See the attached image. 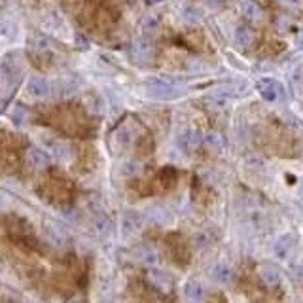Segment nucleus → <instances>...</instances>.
<instances>
[{
    "instance_id": "1",
    "label": "nucleus",
    "mask_w": 303,
    "mask_h": 303,
    "mask_svg": "<svg viewBox=\"0 0 303 303\" xmlns=\"http://www.w3.org/2000/svg\"><path fill=\"white\" fill-rule=\"evenodd\" d=\"M144 91L148 97L157 99V101H172L178 99L180 95H184V86H180L172 80L165 78H150L144 82Z\"/></svg>"
},
{
    "instance_id": "2",
    "label": "nucleus",
    "mask_w": 303,
    "mask_h": 303,
    "mask_svg": "<svg viewBox=\"0 0 303 303\" xmlns=\"http://www.w3.org/2000/svg\"><path fill=\"white\" fill-rule=\"evenodd\" d=\"M256 89H258V93L262 95V99L267 102L280 101L282 95H284V87L280 86V82H277V80H273V78L258 80Z\"/></svg>"
},
{
    "instance_id": "3",
    "label": "nucleus",
    "mask_w": 303,
    "mask_h": 303,
    "mask_svg": "<svg viewBox=\"0 0 303 303\" xmlns=\"http://www.w3.org/2000/svg\"><path fill=\"white\" fill-rule=\"evenodd\" d=\"M295 247H297V237L294 233H284L277 239L275 247H273V252H275V256L279 258V260L284 262V260L292 258Z\"/></svg>"
},
{
    "instance_id": "4",
    "label": "nucleus",
    "mask_w": 303,
    "mask_h": 303,
    "mask_svg": "<svg viewBox=\"0 0 303 303\" xmlns=\"http://www.w3.org/2000/svg\"><path fill=\"white\" fill-rule=\"evenodd\" d=\"M144 224V218L140 212L137 210H125L124 214H122V237H131L139 231L140 227Z\"/></svg>"
},
{
    "instance_id": "5",
    "label": "nucleus",
    "mask_w": 303,
    "mask_h": 303,
    "mask_svg": "<svg viewBox=\"0 0 303 303\" xmlns=\"http://www.w3.org/2000/svg\"><path fill=\"white\" fill-rule=\"evenodd\" d=\"M12 55H6L2 59V84L4 87H10L17 84V80L21 76V67H19V61H12Z\"/></svg>"
},
{
    "instance_id": "6",
    "label": "nucleus",
    "mask_w": 303,
    "mask_h": 303,
    "mask_svg": "<svg viewBox=\"0 0 303 303\" xmlns=\"http://www.w3.org/2000/svg\"><path fill=\"white\" fill-rule=\"evenodd\" d=\"M131 57L135 63L146 65L154 57V47H152V44L146 38H137L131 44Z\"/></svg>"
},
{
    "instance_id": "7",
    "label": "nucleus",
    "mask_w": 303,
    "mask_h": 303,
    "mask_svg": "<svg viewBox=\"0 0 303 303\" xmlns=\"http://www.w3.org/2000/svg\"><path fill=\"white\" fill-rule=\"evenodd\" d=\"M258 277L267 288H277L282 282V273L277 265L273 264H262L258 265Z\"/></svg>"
},
{
    "instance_id": "8",
    "label": "nucleus",
    "mask_w": 303,
    "mask_h": 303,
    "mask_svg": "<svg viewBox=\"0 0 303 303\" xmlns=\"http://www.w3.org/2000/svg\"><path fill=\"white\" fill-rule=\"evenodd\" d=\"M148 280L152 282V286L156 288L157 292H161V294H171L172 290H174V280L169 273H163L159 271V269H152V271L148 273Z\"/></svg>"
},
{
    "instance_id": "9",
    "label": "nucleus",
    "mask_w": 303,
    "mask_h": 303,
    "mask_svg": "<svg viewBox=\"0 0 303 303\" xmlns=\"http://www.w3.org/2000/svg\"><path fill=\"white\" fill-rule=\"evenodd\" d=\"M169 243H171L169 250H171V256L174 258V262L180 265H186L190 262V249L186 247L184 239L180 235H171Z\"/></svg>"
},
{
    "instance_id": "10",
    "label": "nucleus",
    "mask_w": 303,
    "mask_h": 303,
    "mask_svg": "<svg viewBox=\"0 0 303 303\" xmlns=\"http://www.w3.org/2000/svg\"><path fill=\"white\" fill-rule=\"evenodd\" d=\"M27 93L32 99H44L51 95V84L44 78H31L27 82Z\"/></svg>"
},
{
    "instance_id": "11",
    "label": "nucleus",
    "mask_w": 303,
    "mask_h": 303,
    "mask_svg": "<svg viewBox=\"0 0 303 303\" xmlns=\"http://www.w3.org/2000/svg\"><path fill=\"white\" fill-rule=\"evenodd\" d=\"M91 227H93V231L97 237H101V239H108L110 233H112V220L108 218V214H104V212H97L91 220Z\"/></svg>"
},
{
    "instance_id": "12",
    "label": "nucleus",
    "mask_w": 303,
    "mask_h": 303,
    "mask_svg": "<svg viewBox=\"0 0 303 303\" xmlns=\"http://www.w3.org/2000/svg\"><path fill=\"white\" fill-rule=\"evenodd\" d=\"M51 154H47L46 150H40V148H31L29 154H27V161L32 169H47L51 165Z\"/></svg>"
},
{
    "instance_id": "13",
    "label": "nucleus",
    "mask_w": 303,
    "mask_h": 303,
    "mask_svg": "<svg viewBox=\"0 0 303 303\" xmlns=\"http://www.w3.org/2000/svg\"><path fill=\"white\" fill-rule=\"evenodd\" d=\"M44 229H46V237L49 239L51 245H55V247H65L67 245V233L63 231L61 225L47 220V222H44Z\"/></svg>"
},
{
    "instance_id": "14",
    "label": "nucleus",
    "mask_w": 303,
    "mask_h": 303,
    "mask_svg": "<svg viewBox=\"0 0 303 303\" xmlns=\"http://www.w3.org/2000/svg\"><path fill=\"white\" fill-rule=\"evenodd\" d=\"M133 144V133L129 127H125V125H122L119 129H116V133L112 135V146H114V150L116 152H124V150H127V148Z\"/></svg>"
},
{
    "instance_id": "15",
    "label": "nucleus",
    "mask_w": 303,
    "mask_h": 303,
    "mask_svg": "<svg viewBox=\"0 0 303 303\" xmlns=\"http://www.w3.org/2000/svg\"><path fill=\"white\" fill-rule=\"evenodd\" d=\"M184 295L190 303H203L207 292H205V286L199 280H188L186 286H184Z\"/></svg>"
},
{
    "instance_id": "16",
    "label": "nucleus",
    "mask_w": 303,
    "mask_h": 303,
    "mask_svg": "<svg viewBox=\"0 0 303 303\" xmlns=\"http://www.w3.org/2000/svg\"><path fill=\"white\" fill-rule=\"evenodd\" d=\"M47 150H49V154L51 156H55L57 159H63V161H69L70 157H72V150H70V146L65 142V140H53L49 139L46 142Z\"/></svg>"
},
{
    "instance_id": "17",
    "label": "nucleus",
    "mask_w": 303,
    "mask_h": 303,
    "mask_svg": "<svg viewBox=\"0 0 303 303\" xmlns=\"http://www.w3.org/2000/svg\"><path fill=\"white\" fill-rule=\"evenodd\" d=\"M241 14L247 21H250V23H258V21H262V16H264L262 8L258 6L254 0H243L241 2Z\"/></svg>"
},
{
    "instance_id": "18",
    "label": "nucleus",
    "mask_w": 303,
    "mask_h": 303,
    "mask_svg": "<svg viewBox=\"0 0 303 303\" xmlns=\"http://www.w3.org/2000/svg\"><path fill=\"white\" fill-rule=\"evenodd\" d=\"M201 140H203V137L197 131H186L184 135H182V137H180L178 144H180V148H182L184 152L192 154V152H195V150L199 148Z\"/></svg>"
},
{
    "instance_id": "19",
    "label": "nucleus",
    "mask_w": 303,
    "mask_h": 303,
    "mask_svg": "<svg viewBox=\"0 0 303 303\" xmlns=\"http://www.w3.org/2000/svg\"><path fill=\"white\" fill-rule=\"evenodd\" d=\"M212 279L218 284H229L231 279H233V271H231V267L225 264V262H218L212 267Z\"/></svg>"
},
{
    "instance_id": "20",
    "label": "nucleus",
    "mask_w": 303,
    "mask_h": 303,
    "mask_svg": "<svg viewBox=\"0 0 303 303\" xmlns=\"http://www.w3.org/2000/svg\"><path fill=\"white\" fill-rule=\"evenodd\" d=\"M254 40H256V36H254V32L250 31L249 27H239V29L235 31V44L241 47V49L252 47Z\"/></svg>"
},
{
    "instance_id": "21",
    "label": "nucleus",
    "mask_w": 303,
    "mask_h": 303,
    "mask_svg": "<svg viewBox=\"0 0 303 303\" xmlns=\"http://www.w3.org/2000/svg\"><path fill=\"white\" fill-rule=\"evenodd\" d=\"M139 258H140V262L146 265H157L159 260H161V258H159V252H157L154 247H140Z\"/></svg>"
},
{
    "instance_id": "22",
    "label": "nucleus",
    "mask_w": 303,
    "mask_h": 303,
    "mask_svg": "<svg viewBox=\"0 0 303 303\" xmlns=\"http://www.w3.org/2000/svg\"><path fill=\"white\" fill-rule=\"evenodd\" d=\"M140 31L144 32L146 36L156 34V32L159 31V19H157L156 16H146L140 21Z\"/></svg>"
},
{
    "instance_id": "23",
    "label": "nucleus",
    "mask_w": 303,
    "mask_h": 303,
    "mask_svg": "<svg viewBox=\"0 0 303 303\" xmlns=\"http://www.w3.org/2000/svg\"><path fill=\"white\" fill-rule=\"evenodd\" d=\"M176 178H178V174H176V171H174L172 167H165V169H161V172H159V182H161L163 188H167V190H171V188L176 184Z\"/></svg>"
},
{
    "instance_id": "24",
    "label": "nucleus",
    "mask_w": 303,
    "mask_h": 303,
    "mask_svg": "<svg viewBox=\"0 0 303 303\" xmlns=\"http://www.w3.org/2000/svg\"><path fill=\"white\" fill-rule=\"evenodd\" d=\"M180 17H182V21L186 25H197L201 21V16H199V12L192 6H184V8L180 10Z\"/></svg>"
},
{
    "instance_id": "25",
    "label": "nucleus",
    "mask_w": 303,
    "mask_h": 303,
    "mask_svg": "<svg viewBox=\"0 0 303 303\" xmlns=\"http://www.w3.org/2000/svg\"><path fill=\"white\" fill-rule=\"evenodd\" d=\"M203 140H205V144L210 148V150H222L224 148V137L220 135V133H207L205 137H203Z\"/></svg>"
},
{
    "instance_id": "26",
    "label": "nucleus",
    "mask_w": 303,
    "mask_h": 303,
    "mask_svg": "<svg viewBox=\"0 0 303 303\" xmlns=\"http://www.w3.org/2000/svg\"><path fill=\"white\" fill-rule=\"evenodd\" d=\"M140 169H142V167H140L139 161H125V163L122 165L119 172H122L124 178H135L140 172Z\"/></svg>"
},
{
    "instance_id": "27",
    "label": "nucleus",
    "mask_w": 303,
    "mask_h": 303,
    "mask_svg": "<svg viewBox=\"0 0 303 303\" xmlns=\"http://www.w3.org/2000/svg\"><path fill=\"white\" fill-rule=\"evenodd\" d=\"M210 241H212V237H210L205 229H201V231H197V233L194 235V247L197 250H205L210 245Z\"/></svg>"
},
{
    "instance_id": "28",
    "label": "nucleus",
    "mask_w": 303,
    "mask_h": 303,
    "mask_svg": "<svg viewBox=\"0 0 303 303\" xmlns=\"http://www.w3.org/2000/svg\"><path fill=\"white\" fill-rule=\"evenodd\" d=\"M12 122H14L17 127H23L25 122H27V110H25L21 104H16V106H14V112H12Z\"/></svg>"
},
{
    "instance_id": "29",
    "label": "nucleus",
    "mask_w": 303,
    "mask_h": 303,
    "mask_svg": "<svg viewBox=\"0 0 303 303\" xmlns=\"http://www.w3.org/2000/svg\"><path fill=\"white\" fill-rule=\"evenodd\" d=\"M2 169H4V172H6V174H10V172L16 171V169H17V157H16V154H10V152H6V154H4Z\"/></svg>"
},
{
    "instance_id": "30",
    "label": "nucleus",
    "mask_w": 303,
    "mask_h": 303,
    "mask_svg": "<svg viewBox=\"0 0 303 303\" xmlns=\"http://www.w3.org/2000/svg\"><path fill=\"white\" fill-rule=\"evenodd\" d=\"M152 150H154V142L144 137V139L139 140V144H137V152H139L140 156H148V154H152Z\"/></svg>"
},
{
    "instance_id": "31",
    "label": "nucleus",
    "mask_w": 303,
    "mask_h": 303,
    "mask_svg": "<svg viewBox=\"0 0 303 303\" xmlns=\"http://www.w3.org/2000/svg\"><path fill=\"white\" fill-rule=\"evenodd\" d=\"M150 214H156V216H152L154 220H156L157 224H167L169 222V214L165 212V210H161V209H157V207H154V209H150Z\"/></svg>"
},
{
    "instance_id": "32",
    "label": "nucleus",
    "mask_w": 303,
    "mask_h": 303,
    "mask_svg": "<svg viewBox=\"0 0 303 303\" xmlns=\"http://www.w3.org/2000/svg\"><path fill=\"white\" fill-rule=\"evenodd\" d=\"M74 44H76V47H80V49H87V46H89L87 38L84 36V34H80V32L74 34Z\"/></svg>"
},
{
    "instance_id": "33",
    "label": "nucleus",
    "mask_w": 303,
    "mask_h": 303,
    "mask_svg": "<svg viewBox=\"0 0 303 303\" xmlns=\"http://www.w3.org/2000/svg\"><path fill=\"white\" fill-rule=\"evenodd\" d=\"M205 2H207V6H210V8H218V6H222L224 0H205Z\"/></svg>"
},
{
    "instance_id": "34",
    "label": "nucleus",
    "mask_w": 303,
    "mask_h": 303,
    "mask_svg": "<svg viewBox=\"0 0 303 303\" xmlns=\"http://www.w3.org/2000/svg\"><path fill=\"white\" fill-rule=\"evenodd\" d=\"M297 46H299V47L303 49V31L299 32V34H297Z\"/></svg>"
},
{
    "instance_id": "35",
    "label": "nucleus",
    "mask_w": 303,
    "mask_h": 303,
    "mask_svg": "<svg viewBox=\"0 0 303 303\" xmlns=\"http://www.w3.org/2000/svg\"><path fill=\"white\" fill-rule=\"evenodd\" d=\"M69 303H86V301H82V299H76V297H74V299H70Z\"/></svg>"
},
{
    "instance_id": "36",
    "label": "nucleus",
    "mask_w": 303,
    "mask_h": 303,
    "mask_svg": "<svg viewBox=\"0 0 303 303\" xmlns=\"http://www.w3.org/2000/svg\"><path fill=\"white\" fill-rule=\"evenodd\" d=\"M148 2H161V0H148Z\"/></svg>"
}]
</instances>
